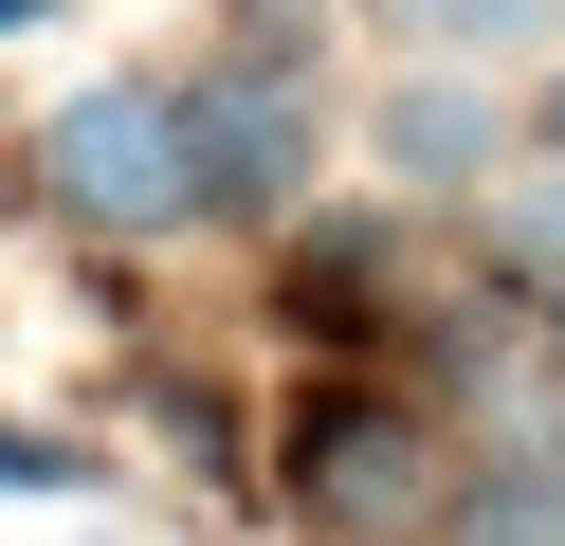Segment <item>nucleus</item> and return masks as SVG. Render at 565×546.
<instances>
[{
  "label": "nucleus",
  "mask_w": 565,
  "mask_h": 546,
  "mask_svg": "<svg viewBox=\"0 0 565 546\" xmlns=\"http://www.w3.org/2000/svg\"><path fill=\"white\" fill-rule=\"evenodd\" d=\"M220 36H237V55H310V36H329V0H220Z\"/></svg>",
  "instance_id": "9"
},
{
  "label": "nucleus",
  "mask_w": 565,
  "mask_h": 546,
  "mask_svg": "<svg viewBox=\"0 0 565 546\" xmlns=\"http://www.w3.org/2000/svg\"><path fill=\"white\" fill-rule=\"evenodd\" d=\"M529 146L565 164V55H529Z\"/></svg>",
  "instance_id": "10"
},
{
  "label": "nucleus",
  "mask_w": 565,
  "mask_h": 546,
  "mask_svg": "<svg viewBox=\"0 0 565 546\" xmlns=\"http://www.w3.org/2000/svg\"><path fill=\"white\" fill-rule=\"evenodd\" d=\"M0 201L38 218V237H74V255H164V237H201L183 73H92V92H55L38 128H19V164H0Z\"/></svg>",
  "instance_id": "1"
},
{
  "label": "nucleus",
  "mask_w": 565,
  "mask_h": 546,
  "mask_svg": "<svg viewBox=\"0 0 565 546\" xmlns=\"http://www.w3.org/2000/svg\"><path fill=\"white\" fill-rule=\"evenodd\" d=\"M438 546H565V437L492 419L456 456V492H438Z\"/></svg>",
  "instance_id": "5"
},
{
  "label": "nucleus",
  "mask_w": 565,
  "mask_h": 546,
  "mask_svg": "<svg viewBox=\"0 0 565 546\" xmlns=\"http://www.w3.org/2000/svg\"><path fill=\"white\" fill-rule=\"evenodd\" d=\"M511 146H529V92H492V55H402L365 92V164H383V201H419V218H475Z\"/></svg>",
  "instance_id": "4"
},
{
  "label": "nucleus",
  "mask_w": 565,
  "mask_h": 546,
  "mask_svg": "<svg viewBox=\"0 0 565 546\" xmlns=\"http://www.w3.org/2000/svg\"><path fill=\"white\" fill-rule=\"evenodd\" d=\"M0 492H110V456L55 437V419H0Z\"/></svg>",
  "instance_id": "8"
},
{
  "label": "nucleus",
  "mask_w": 565,
  "mask_h": 546,
  "mask_svg": "<svg viewBox=\"0 0 565 546\" xmlns=\"http://www.w3.org/2000/svg\"><path fill=\"white\" fill-rule=\"evenodd\" d=\"M438 492H456V437H438L419 383H365V364L292 383V419H274V510H292L310 546H438Z\"/></svg>",
  "instance_id": "2"
},
{
  "label": "nucleus",
  "mask_w": 565,
  "mask_h": 546,
  "mask_svg": "<svg viewBox=\"0 0 565 546\" xmlns=\"http://www.w3.org/2000/svg\"><path fill=\"white\" fill-rule=\"evenodd\" d=\"M475 274H511V291L565 274V164H547V146H511V164H492V201H475Z\"/></svg>",
  "instance_id": "6"
},
{
  "label": "nucleus",
  "mask_w": 565,
  "mask_h": 546,
  "mask_svg": "<svg viewBox=\"0 0 565 546\" xmlns=\"http://www.w3.org/2000/svg\"><path fill=\"white\" fill-rule=\"evenodd\" d=\"M183 146H201V237H292L310 182H329V73L220 36L183 73Z\"/></svg>",
  "instance_id": "3"
},
{
  "label": "nucleus",
  "mask_w": 565,
  "mask_h": 546,
  "mask_svg": "<svg viewBox=\"0 0 565 546\" xmlns=\"http://www.w3.org/2000/svg\"><path fill=\"white\" fill-rule=\"evenodd\" d=\"M383 19H402L419 55H492V73L565 55V0H383Z\"/></svg>",
  "instance_id": "7"
},
{
  "label": "nucleus",
  "mask_w": 565,
  "mask_h": 546,
  "mask_svg": "<svg viewBox=\"0 0 565 546\" xmlns=\"http://www.w3.org/2000/svg\"><path fill=\"white\" fill-rule=\"evenodd\" d=\"M38 19H74V0H0V36H38Z\"/></svg>",
  "instance_id": "11"
}]
</instances>
